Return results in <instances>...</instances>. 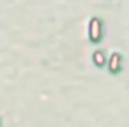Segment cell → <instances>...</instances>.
Here are the masks:
<instances>
[{"instance_id":"7a4b0ae2","label":"cell","mask_w":129,"mask_h":127,"mask_svg":"<svg viewBox=\"0 0 129 127\" xmlns=\"http://www.w3.org/2000/svg\"><path fill=\"white\" fill-rule=\"evenodd\" d=\"M118 62H120V57L118 55H113V69H115V72L118 69Z\"/></svg>"},{"instance_id":"6da1fadb","label":"cell","mask_w":129,"mask_h":127,"mask_svg":"<svg viewBox=\"0 0 129 127\" xmlns=\"http://www.w3.org/2000/svg\"><path fill=\"white\" fill-rule=\"evenodd\" d=\"M92 30H90V35H92V39L94 41H97L99 39V35H101V23L97 21V20H92Z\"/></svg>"},{"instance_id":"3957f363","label":"cell","mask_w":129,"mask_h":127,"mask_svg":"<svg viewBox=\"0 0 129 127\" xmlns=\"http://www.w3.org/2000/svg\"><path fill=\"white\" fill-rule=\"evenodd\" d=\"M94 57H95V64H99V65H103V55H101V53H95Z\"/></svg>"}]
</instances>
